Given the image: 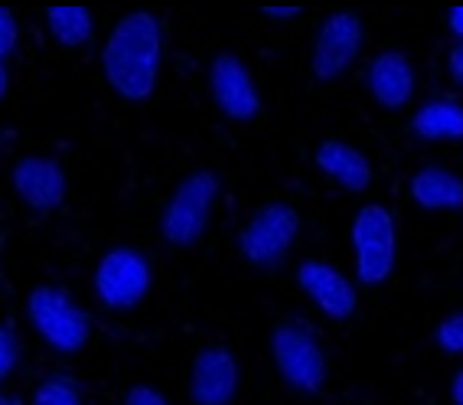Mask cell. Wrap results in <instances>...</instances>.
I'll return each instance as SVG.
<instances>
[{
  "mask_svg": "<svg viewBox=\"0 0 463 405\" xmlns=\"http://www.w3.org/2000/svg\"><path fill=\"white\" fill-rule=\"evenodd\" d=\"M164 26L150 10H131L118 20L101 46V75L118 99L147 101L160 82Z\"/></svg>",
  "mask_w": 463,
  "mask_h": 405,
  "instance_id": "cell-1",
  "label": "cell"
},
{
  "mask_svg": "<svg viewBox=\"0 0 463 405\" xmlns=\"http://www.w3.org/2000/svg\"><path fill=\"white\" fill-rule=\"evenodd\" d=\"M261 17H268V20H294V17H300V7H261Z\"/></svg>",
  "mask_w": 463,
  "mask_h": 405,
  "instance_id": "cell-24",
  "label": "cell"
},
{
  "mask_svg": "<svg viewBox=\"0 0 463 405\" xmlns=\"http://www.w3.org/2000/svg\"><path fill=\"white\" fill-rule=\"evenodd\" d=\"M434 343L444 353L463 356V311H450L444 321L434 327Z\"/></svg>",
  "mask_w": 463,
  "mask_h": 405,
  "instance_id": "cell-19",
  "label": "cell"
},
{
  "mask_svg": "<svg viewBox=\"0 0 463 405\" xmlns=\"http://www.w3.org/2000/svg\"><path fill=\"white\" fill-rule=\"evenodd\" d=\"M365 46V24L356 10H333L317 30L310 50V72L320 82H336L356 66Z\"/></svg>",
  "mask_w": 463,
  "mask_h": 405,
  "instance_id": "cell-8",
  "label": "cell"
},
{
  "mask_svg": "<svg viewBox=\"0 0 463 405\" xmlns=\"http://www.w3.org/2000/svg\"><path fill=\"white\" fill-rule=\"evenodd\" d=\"M10 89V72H7V63H0V99L7 95Z\"/></svg>",
  "mask_w": 463,
  "mask_h": 405,
  "instance_id": "cell-27",
  "label": "cell"
},
{
  "mask_svg": "<svg viewBox=\"0 0 463 405\" xmlns=\"http://www.w3.org/2000/svg\"><path fill=\"white\" fill-rule=\"evenodd\" d=\"M314 164L326 180H333L346 193H365L375 180L373 160L365 158L356 144L339 141V138H326L317 144Z\"/></svg>",
  "mask_w": 463,
  "mask_h": 405,
  "instance_id": "cell-14",
  "label": "cell"
},
{
  "mask_svg": "<svg viewBox=\"0 0 463 405\" xmlns=\"http://www.w3.org/2000/svg\"><path fill=\"white\" fill-rule=\"evenodd\" d=\"M17 40H20L17 17H14L10 10L0 7V63H7L10 53L17 50Z\"/></svg>",
  "mask_w": 463,
  "mask_h": 405,
  "instance_id": "cell-21",
  "label": "cell"
},
{
  "mask_svg": "<svg viewBox=\"0 0 463 405\" xmlns=\"http://www.w3.org/2000/svg\"><path fill=\"white\" fill-rule=\"evenodd\" d=\"M450 396H454V405H463V370L454 372V382H450Z\"/></svg>",
  "mask_w": 463,
  "mask_h": 405,
  "instance_id": "cell-26",
  "label": "cell"
},
{
  "mask_svg": "<svg viewBox=\"0 0 463 405\" xmlns=\"http://www.w3.org/2000/svg\"><path fill=\"white\" fill-rule=\"evenodd\" d=\"M411 131L421 141H463V101L434 95L411 118Z\"/></svg>",
  "mask_w": 463,
  "mask_h": 405,
  "instance_id": "cell-16",
  "label": "cell"
},
{
  "mask_svg": "<svg viewBox=\"0 0 463 405\" xmlns=\"http://www.w3.org/2000/svg\"><path fill=\"white\" fill-rule=\"evenodd\" d=\"M447 30H450L457 40H463V7H450V10H447Z\"/></svg>",
  "mask_w": 463,
  "mask_h": 405,
  "instance_id": "cell-25",
  "label": "cell"
},
{
  "mask_svg": "<svg viewBox=\"0 0 463 405\" xmlns=\"http://www.w3.org/2000/svg\"><path fill=\"white\" fill-rule=\"evenodd\" d=\"M46 26H50L52 40L66 50H82L91 43L95 34V17L85 7H50L46 10Z\"/></svg>",
  "mask_w": 463,
  "mask_h": 405,
  "instance_id": "cell-17",
  "label": "cell"
},
{
  "mask_svg": "<svg viewBox=\"0 0 463 405\" xmlns=\"http://www.w3.org/2000/svg\"><path fill=\"white\" fill-rule=\"evenodd\" d=\"M150 284H154L150 258L134 246L108 248L105 256L99 258V265H95V275H91L95 298L108 311H131V307H137L150 294Z\"/></svg>",
  "mask_w": 463,
  "mask_h": 405,
  "instance_id": "cell-7",
  "label": "cell"
},
{
  "mask_svg": "<svg viewBox=\"0 0 463 405\" xmlns=\"http://www.w3.org/2000/svg\"><path fill=\"white\" fill-rule=\"evenodd\" d=\"M239 392V360L229 347L213 343L193 356L190 399L193 405H232Z\"/></svg>",
  "mask_w": 463,
  "mask_h": 405,
  "instance_id": "cell-11",
  "label": "cell"
},
{
  "mask_svg": "<svg viewBox=\"0 0 463 405\" xmlns=\"http://www.w3.org/2000/svg\"><path fill=\"white\" fill-rule=\"evenodd\" d=\"M365 82H369V95L375 105L385 111H398L411 105L414 89H418V69L402 50H385L369 63Z\"/></svg>",
  "mask_w": 463,
  "mask_h": 405,
  "instance_id": "cell-13",
  "label": "cell"
},
{
  "mask_svg": "<svg viewBox=\"0 0 463 405\" xmlns=\"http://www.w3.org/2000/svg\"><path fill=\"white\" fill-rule=\"evenodd\" d=\"M219 174L203 167V170H193L186 174L176 190L166 199L164 213H160V236L170 248H193L209 229V219H213L215 199H219Z\"/></svg>",
  "mask_w": 463,
  "mask_h": 405,
  "instance_id": "cell-2",
  "label": "cell"
},
{
  "mask_svg": "<svg viewBox=\"0 0 463 405\" xmlns=\"http://www.w3.org/2000/svg\"><path fill=\"white\" fill-rule=\"evenodd\" d=\"M20 366V340L17 333L0 323V386L17 372Z\"/></svg>",
  "mask_w": 463,
  "mask_h": 405,
  "instance_id": "cell-20",
  "label": "cell"
},
{
  "mask_svg": "<svg viewBox=\"0 0 463 405\" xmlns=\"http://www.w3.org/2000/svg\"><path fill=\"white\" fill-rule=\"evenodd\" d=\"M33 405H85L82 402V386L69 372H52L36 386Z\"/></svg>",
  "mask_w": 463,
  "mask_h": 405,
  "instance_id": "cell-18",
  "label": "cell"
},
{
  "mask_svg": "<svg viewBox=\"0 0 463 405\" xmlns=\"http://www.w3.org/2000/svg\"><path fill=\"white\" fill-rule=\"evenodd\" d=\"M26 321L46 347L62 356L82 353L91 340V317L59 284H40L26 294Z\"/></svg>",
  "mask_w": 463,
  "mask_h": 405,
  "instance_id": "cell-3",
  "label": "cell"
},
{
  "mask_svg": "<svg viewBox=\"0 0 463 405\" xmlns=\"http://www.w3.org/2000/svg\"><path fill=\"white\" fill-rule=\"evenodd\" d=\"M300 213L290 203H265L245 219V226L239 229V256L261 272H271L288 258V252L294 248L300 236Z\"/></svg>",
  "mask_w": 463,
  "mask_h": 405,
  "instance_id": "cell-6",
  "label": "cell"
},
{
  "mask_svg": "<svg viewBox=\"0 0 463 405\" xmlns=\"http://www.w3.org/2000/svg\"><path fill=\"white\" fill-rule=\"evenodd\" d=\"M10 183L14 193L36 213L59 209L66 199V170L52 158H36V154L20 158L10 170Z\"/></svg>",
  "mask_w": 463,
  "mask_h": 405,
  "instance_id": "cell-12",
  "label": "cell"
},
{
  "mask_svg": "<svg viewBox=\"0 0 463 405\" xmlns=\"http://www.w3.org/2000/svg\"><path fill=\"white\" fill-rule=\"evenodd\" d=\"M0 405H24V402H20V399H14V396H4V392H0Z\"/></svg>",
  "mask_w": 463,
  "mask_h": 405,
  "instance_id": "cell-28",
  "label": "cell"
},
{
  "mask_svg": "<svg viewBox=\"0 0 463 405\" xmlns=\"http://www.w3.org/2000/svg\"><path fill=\"white\" fill-rule=\"evenodd\" d=\"M271 363L278 376L304 396L323 392L330 380V356L317 333L300 321H278L271 327Z\"/></svg>",
  "mask_w": 463,
  "mask_h": 405,
  "instance_id": "cell-4",
  "label": "cell"
},
{
  "mask_svg": "<svg viewBox=\"0 0 463 405\" xmlns=\"http://www.w3.org/2000/svg\"><path fill=\"white\" fill-rule=\"evenodd\" d=\"M447 75L457 89H463V40H457L450 50H447Z\"/></svg>",
  "mask_w": 463,
  "mask_h": 405,
  "instance_id": "cell-23",
  "label": "cell"
},
{
  "mask_svg": "<svg viewBox=\"0 0 463 405\" xmlns=\"http://www.w3.org/2000/svg\"><path fill=\"white\" fill-rule=\"evenodd\" d=\"M349 242H353L356 282L365 288L389 282L398 262V229L392 209L382 203L359 207L353 216V226H349Z\"/></svg>",
  "mask_w": 463,
  "mask_h": 405,
  "instance_id": "cell-5",
  "label": "cell"
},
{
  "mask_svg": "<svg viewBox=\"0 0 463 405\" xmlns=\"http://www.w3.org/2000/svg\"><path fill=\"white\" fill-rule=\"evenodd\" d=\"M408 193H411L414 207L428 209V213L463 209V177L457 170H450V167H421L408 180Z\"/></svg>",
  "mask_w": 463,
  "mask_h": 405,
  "instance_id": "cell-15",
  "label": "cell"
},
{
  "mask_svg": "<svg viewBox=\"0 0 463 405\" xmlns=\"http://www.w3.org/2000/svg\"><path fill=\"white\" fill-rule=\"evenodd\" d=\"M298 284L307 298L320 307L330 321H349L359 307V291L346 275L320 262V258H304L298 265Z\"/></svg>",
  "mask_w": 463,
  "mask_h": 405,
  "instance_id": "cell-10",
  "label": "cell"
},
{
  "mask_svg": "<svg viewBox=\"0 0 463 405\" xmlns=\"http://www.w3.org/2000/svg\"><path fill=\"white\" fill-rule=\"evenodd\" d=\"M125 405H170V399L160 392V389L147 386V382H137L125 392Z\"/></svg>",
  "mask_w": 463,
  "mask_h": 405,
  "instance_id": "cell-22",
  "label": "cell"
},
{
  "mask_svg": "<svg viewBox=\"0 0 463 405\" xmlns=\"http://www.w3.org/2000/svg\"><path fill=\"white\" fill-rule=\"evenodd\" d=\"M209 95L219 115L229 121H251L261 111V95L251 79V69L235 53H219L209 63Z\"/></svg>",
  "mask_w": 463,
  "mask_h": 405,
  "instance_id": "cell-9",
  "label": "cell"
}]
</instances>
